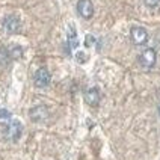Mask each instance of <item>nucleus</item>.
<instances>
[{
  "label": "nucleus",
  "instance_id": "obj_7",
  "mask_svg": "<svg viewBox=\"0 0 160 160\" xmlns=\"http://www.w3.org/2000/svg\"><path fill=\"white\" fill-rule=\"evenodd\" d=\"M76 8H77V14L83 20H91L94 17V5L91 0H79Z\"/></svg>",
  "mask_w": 160,
  "mask_h": 160
},
{
  "label": "nucleus",
  "instance_id": "obj_2",
  "mask_svg": "<svg viewBox=\"0 0 160 160\" xmlns=\"http://www.w3.org/2000/svg\"><path fill=\"white\" fill-rule=\"evenodd\" d=\"M33 83H35L36 88H39V89L47 88L52 83V74H50V71L45 67L38 68L35 71V74H33Z\"/></svg>",
  "mask_w": 160,
  "mask_h": 160
},
{
  "label": "nucleus",
  "instance_id": "obj_5",
  "mask_svg": "<svg viewBox=\"0 0 160 160\" xmlns=\"http://www.w3.org/2000/svg\"><path fill=\"white\" fill-rule=\"evenodd\" d=\"M3 29L5 32L9 35H14V33H20V29H21V20L17 15H6L3 18Z\"/></svg>",
  "mask_w": 160,
  "mask_h": 160
},
{
  "label": "nucleus",
  "instance_id": "obj_13",
  "mask_svg": "<svg viewBox=\"0 0 160 160\" xmlns=\"http://www.w3.org/2000/svg\"><path fill=\"white\" fill-rule=\"evenodd\" d=\"M76 61L79 63H85L86 61H88V54L83 53V52H79V53L76 54Z\"/></svg>",
  "mask_w": 160,
  "mask_h": 160
},
{
  "label": "nucleus",
  "instance_id": "obj_4",
  "mask_svg": "<svg viewBox=\"0 0 160 160\" xmlns=\"http://www.w3.org/2000/svg\"><path fill=\"white\" fill-rule=\"evenodd\" d=\"M48 116H50L48 107L44 104H38L29 110V118L32 122H44L48 119Z\"/></svg>",
  "mask_w": 160,
  "mask_h": 160
},
{
  "label": "nucleus",
  "instance_id": "obj_1",
  "mask_svg": "<svg viewBox=\"0 0 160 160\" xmlns=\"http://www.w3.org/2000/svg\"><path fill=\"white\" fill-rule=\"evenodd\" d=\"M23 134V124L17 119H9L6 124L2 125V136L11 141V142H17Z\"/></svg>",
  "mask_w": 160,
  "mask_h": 160
},
{
  "label": "nucleus",
  "instance_id": "obj_9",
  "mask_svg": "<svg viewBox=\"0 0 160 160\" xmlns=\"http://www.w3.org/2000/svg\"><path fill=\"white\" fill-rule=\"evenodd\" d=\"M77 45H79L77 33H76L74 26H71L70 30H68V35H67V42H65V52H67V54H71L72 50L77 48Z\"/></svg>",
  "mask_w": 160,
  "mask_h": 160
},
{
  "label": "nucleus",
  "instance_id": "obj_15",
  "mask_svg": "<svg viewBox=\"0 0 160 160\" xmlns=\"http://www.w3.org/2000/svg\"><path fill=\"white\" fill-rule=\"evenodd\" d=\"M143 3H145L147 6H150V8H156L160 3V0H143Z\"/></svg>",
  "mask_w": 160,
  "mask_h": 160
},
{
  "label": "nucleus",
  "instance_id": "obj_8",
  "mask_svg": "<svg viewBox=\"0 0 160 160\" xmlns=\"http://www.w3.org/2000/svg\"><path fill=\"white\" fill-rule=\"evenodd\" d=\"M83 97H85V101H86V104L89 106L95 107L100 104V100H101V94H100V89L98 88H89L85 91V94H83Z\"/></svg>",
  "mask_w": 160,
  "mask_h": 160
},
{
  "label": "nucleus",
  "instance_id": "obj_12",
  "mask_svg": "<svg viewBox=\"0 0 160 160\" xmlns=\"http://www.w3.org/2000/svg\"><path fill=\"white\" fill-rule=\"evenodd\" d=\"M94 44H97L95 36H92V35H86V36H85V45H86V47H92Z\"/></svg>",
  "mask_w": 160,
  "mask_h": 160
},
{
  "label": "nucleus",
  "instance_id": "obj_10",
  "mask_svg": "<svg viewBox=\"0 0 160 160\" xmlns=\"http://www.w3.org/2000/svg\"><path fill=\"white\" fill-rule=\"evenodd\" d=\"M11 54L6 47H0V67H8L11 62Z\"/></svg>",
  "mask_w": 160,
  "mask_h": 160
},
{
  "label": "nucleus",
  "instance_id": "obj_14",
  "mask_svg": "<svg viewBox=\"0 0 160 160\" xmlns=\"http://www.w3.org/2000/svg\"><path fill=\"white\" fill-rule=\"evenodd\" d=\"M12 118V113L8 112L6 109H0V119H11Z\"/></svg>",
  "mask_w": 160,
  "mask_h": 160
},
{
  "label": "nucleus",
  "instance_id": "obj_6",
  "mask_svg": "<svg viewBox=\"0 0 160 160\" xmlns=\"http://www.w3.org/2000/svg\"><path fill=\"white\" fill-rule=\"evenodd\" d=\"M130 38H132L134 45H143L148 41V32L145 27L133 26L130 29Z\"/></svg>",
  "mask_w": 160,
  "mask_h": 160
},
{
  "label": "nucleus",
  "instance_id": "obj_3",
  "mask_svg": "<svg viewBox=\"0 0 160 160\" xmlns=\"http://www.w3.org/2000/svg\"><path fill=\"white\" fill-rule=\"evenodd\" d=\"M156 61H157V53H156L154 48H145L142 53L139 54V65L145 70H151L156 65Z\"/></svg>",
  "mask_w": 160,
  "mask_h": 160
},
{
  "label": "nucleus",
  "instance_id": "obj_11",
  "mask_svg": "<svg viewBox=\"0 0 160 160\" xmlns=\"http://www.w3.org/2000/svg\"><path fill=\"white\" fill-rule=\"evenodd\" d=\"M9 54H11V59H20L23 56V48L20 45H14L11 50H9Z\"/></svg>",
  "mask_w": 160,
  "mask_h": 160
},
{
  "label": "nucleus",
  "instance_id": "obj_16",
  "mask_svg": "<svg viewBox=\"0 0 160 160\" xmlns=\"http://www.w3.org/2000/svg\"><path fill=\"white\" fill-rule=\"evenodd\" d=\"M159 112H160V106H159Z\"/></svg>",
  "mask_w": 160,
  "mask_h": 160
}]
</instances>
